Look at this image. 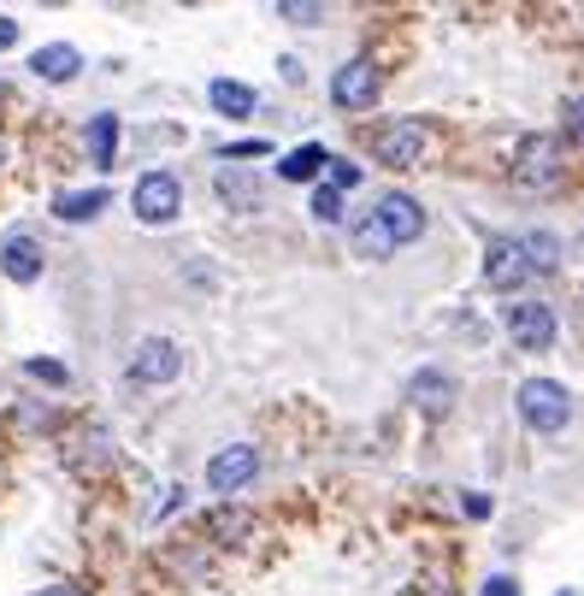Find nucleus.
<instances>
[{
    "mask_svg": "<svg viewBox=\"0 0 584 596\" xmlns=\"http://www.w3.org/2000/svg\"><path fill=\"white\" fill-rule=\"evenodd\" d=\"M425 148H432V125H425V118H396V125H384V130L372 136V160L390 166V172L420 166Z\"/></svg>",
    "mask_w": 584,
    "mask_h": 596,
    "instance_id": "obj_1",
    "label": "nucleus"
},
{
    "mask_svg": "<svg viewBox=\"0 0 584 596\" xmlns=\"http://www.w3.org/2000/svg\"><path fill=\"white\" fill-rule=\"evenodd\" d=\"M520 419L531 425V432H561V425L573 419V396H566V384L525 379L520 384Z\"/></svg>",
    "mask_w": 584,
    "mask_h": 596,
    "instance_id": "obj_2",
    "label": "nucleus"
},
{
    "mask_svg": "<svg viewBox=\"0 0 584 596\" xmlns=\"http://www.w3.org/2000/svg\"><path fill=\"white\" fill-rule=\"evenodd\" d=\"M130 207H136V219H142V225H171V219H178V207H183V183L171 178V172H148L142 183H136Z\"/></svg>",
    "mask_w": 584,
    "mask_h": 596,
    "instance_id": "obj_3",
    "label": "nucleus"
},
{
    "mask_svg": "<svg viewBox=\"0 0 584 596\" xmlns=\"http://www.w3.org/2000/svg\"><path fill=\"white\" fill-rule=\"evenodd\" d=\"M525 278H531L525 236H490V248H485V284L490 289H520Z\"/></svg>",
    "mask_w": 584,
    "mask_h": 596,
    "instance_id": "obj_4",
    "label": "nucleus"
},
{
    "mask_svg": "<svg viewBox=\"0 0 584 596\" xmlns=\"http://www.w3.org/2000/svg\"><path fill=\"white\" fill-rule=\"evenodd\" d=\"M183 372V349L171 343V337H142L130 354V379L136 384H171Z\"/></svg>",
    "mask_w": 584,
    "mask_h": 596,
    "instance_id": "obj_5",
    "label": "nucleus"
},
{
    "mask_svg": "<svg viewBox=\"0 0 584 596\" xmlns=\"http://www.w3.org/2000/svg\"><path fill=\"white\" fill-rule=\"evenodd\" d=\"M372 219H378V231H384L396 248L402 243H420V236H425V207H420L414 195H384L372 207Z\"/></svg>",
    "mask_w": 584,
    "mask_h": 596,
    "instance_id": "obj_6",
    "label": "nucleus"
},
{
    "mask_svg": "<svg viewBox=\"0 0 584 596\" xmlns=\"http://www.w3.org/2000/svg\"><path fill=\"white\" fill-rule=\"evenodd\" d=\"M378 83H384V77H378L372 60H349L331 77V100H337L342 113H360V107H372V100H378Z\"/></svg>",
    "mask_w": 584,
    "mask_h": 596,
    "instance_id": "obj_7",
    "label": "nucleus"
},
{
    "mask_svg": "<svg viewBox=\"0 0 584 596\" xmlns=\"http://www.w3.org/2000/svg\"><path fill=\"white\" fill-rule=\"evenodd\" d=\"M508 337L520 349H549L555 343V313H549L543 301H513L508 308Z\"/></svg>",
    "mask_w": 584,
    "mask_h": 596,
    "instance_id": "obj_8",
    "label": "nucleus"
},
{
    "mask_svg": "<svg viewBox=\"0 0 584 596\" xmlns=\"http://www.w3.org/2000/svg\"><path fill=\"white\" fill-rule=\"evenodd\" d=\"M254 467H261V455H254V443H231V449H219L213 461H208V485L213 490H243L254 479Z\"/></svg>",
    "mask_w": 584,
    "mask_h": 596,
    "instance_id": "obj_9",
    "label": "nucleus"
},
{
    "mask_svg": "<svg viewBox=\"0 0 584 596\" xmlns=\"http://www.w3.org/2000/svg\"><path fill=\"white\" fill-rule=\"evenodd\" d=\"M513 183L520 190H555V142L538 136V142L520 148V160H513Z\"/></svg>",
    "mask_w": 584,
    "mask_h": 596,
    "instance_id": "obj_10",
    "label": "nucleus"
},
{
    "mask_svg": "<svg viewBox=\"0 0 584 596\" xmlns=\"http://www.w3.org/2000/svg\"><path fill=\"white\" fill-rule=\"evenodd\" d=\"M407 396H414L420 414H449V407H455V379H449V372H437V366H425V372H414Z\"/></svg>",
    "mask_w": 584,
    "mask_h": 596,
    "instance_id": "obj_11",
    "label": "nucleus"
},
{
    "mask_svg": "<svg viewBox=\"0 0 584 596\" xmlns=\"http://www.w3.org/2000/svg\"><path fill=\"white\" fill-rule=\"evenodd\" d=\"M0 272H7L12 284H36V278H42V248H36V236H7V243H0Z\"/></svg>",
    "mask_w": 584,
    "mask_h": 596,
    "instance_id": "obj_12",
    "label": "nucleus"
},
{
    "mask_svg": "<svg viewBox=\"0 0 584 596\" xmlns=\"http://www.w3.org/2000/svg\"><path fill=\"white\" fill-rule=\"evenodd\" d=\"M77 47H65V42H47V47H36V60H30V72H36L42 83H72L77 77Z\"/></svg>",
    "mask_w": 584,
    "mask_h": 596,
    "instance_id": "obj_13",
    "label": "nucleus"
},
{
    "mask_svg": "<svg viewBox=\"0 0 584 596\" xmlns=\"http://www.w3.org/2000/svg\"><path fill=\"white\" fill-rule=\"evenodd\" d=\"M208 100H213L225 118H248V113H254V89H248V83H236V77H213Z\"/></svg>",
    "mask_w": 584,
    "mask_h": 596,
    "instance_id": "obj_14",
    "label": "nucleus"
},
{
    "mask_svg": "<svg viewBox=\"0 0 584 596\" xmlns=\"http://www.w3.org/2000/svg\"><path fill=\"white\" fill-rule=\"evenodd\" d=\"M219 201H231L236 213H248V207H261V183L248 172H236V166H225V172H219Z\"/></svg>",
    "mask_w": 584,
    "mask_h": 596,
    "instance_id": "obj_15",
    "label": "nucleus"
},
{
    "mask_svg": "<svg viewBox=\"0 0 584 596\" xmlns=\"http://www.w3.org/2000/svg\"><path fill=\"white\" fill-rule=\"evenodd\" d=\"M113 155H118V118L113 113H95V125H89V160L107 172Z\"/></svg>",
    "mask_w": 584,
    "mask_h": 596,
    "instance_id": "obj_16",
    "label": "nucleus"
},
{
    "mask_svg": "<svg viewBox=\"0 0 584 596\" xmlns=\"http://www.w3.org/2000/svg\"><path fill=\"white\" fill-rule=\"evenodd\" d=\"M325 160H331V155H325L319 142H307V148H296V155H289V160L278 166V178H289V183H307V178H319V172H325Z\"/></svg>",
    "mask_w": 584,
    "mask_h": 596,
    "instance_id": "obj_17",
    "label": "nucleus"
},
{
    "mask_svg": "<svg viewBox=\"0 0 584 596\" xmlns=\"http://www.w3.org/2000/svg\"><path fill=\"white\" fill-rule=\"evenodd\" d=\"M100 207H107V190H77V195H60L54 213L72 219V225H83V219H95Z\"/></svg>",
    "mask_w": 584,
    "mask_h": 596,
    "instance_id": "obj_18",
    "label": "nucleus"
},
{
    "mask_svg": "<svg viewBox=\"0 0 584 596\" xmlns=\"http://www.w3.org/2000/svg\"><path fill=\"white\" fill-rule=\"evenodd\" d=\"M354 248L367 254V260H390V254H396V243H390V236L378 231V219H372V213L354 225Z\"/></svg>",
    "mask_w": 584,
    "mask_h": 596,
    "instance_id": "obj_19",
    "label": "nucleus"
},
{
    "mask_svg": "<svg viewBox=\"0 0 584 596\" xmlns=\"http://www.w3.org/2000/svg\"><path fill=\"white\" fill-rule=\"evenodd\" d=\"M208 532H213V538H225V543H236L243 532H254V520L243 514V508H219V514L208 520Z\"/></svg>",
    "mask_w": 584,
    "mask_h": 596,
    "instance_id": "obj_20",
    "label": "nucleus"
},
{
    "mask_svg": "<svg viewBox=\"0 0 584 596\" xmlns=\"http://www.w3.org/2000/svg\"><path fill=\"white\" fill-rule=\"evenodd\" d=\"M525 260L538 266V272H549V266L561 260V254H555V236H549V231H538V236H525Z\"/></svg>",
    "mask_w": 584,
    "mask_h": 596,
    "instance_id": "obj_21",
    "label": "nucleus"
},
{
    "mask_svg": "<svg viewBox=\"0 0 584 596\" xmlns=\"http://www.w3.org/2000/svg\"><path fill=\"white\" fill-rule=\"evenodd\" d=\"M314 219H319V225H337V219H342V195L331 190V183L314 190Z\"/></svg>",
    "mask_w": 584,
    "mask_h": 596,
    "instance_id": "obj_22",
    "label": "nucleus"
},
{
    "mask_svg": "<svg viewBox=\"0 0 584 596\" xmlns=\"http://www.w3.org/2000/svg\"><path fill=\"white\" fill-rule=\"evenodd\" d=\"M278 19H289V24H319V19H325V7H314V0H284Z\"/></svg>",
    "mask_w": 584,
    "mask_h": 596,
    "instance_id": "obj_23",
    "label": "nucleus"
},
{
    "mask_svg": "<svg viewBox=\"0 0 584 596\" xmlns=\"http://www.w3.org/2000/svg\"><path fill=\"white\" fill-rule=\"evenodd\" d=\"M360 183V166H349V160H331V190L342 195V190H354Z\"/></svg>",
    "mask_w": 584,
    "mask_h": 596,
    "instance_id": "obj_24",
    "label": "nucleus"
},
{
    "mask_svg": "<svg viewBox=\"0 0 584 596\" xmlns=\"http://www.w3.org/2000/svg\"><path fill=\"white\" fill-rule=\"evenodd\" d=\"M566 136H573V142L584 148V95L566 100Z\"/></svg>",
    "mask_w": 584,
    "mask_h": 596,
    "instance_id": "obj_25",
    "label": "nucleus"
},
{
    "mask_svg": "<svg viewBox=\"0 0 584 596\" xmlns=\"http://www.w3.org/2000/svg\"><path fill=\"white\" fill-rule=\"evenodd\" d=\"M30 379H47V384H65V366L60 361H24Z\"/></svg>",
    "mask_w": 584,
    "mask_h": 596,
    "instance_id": "obj_26",
    "label": "nucleus"
},
{
    "mask_svg": "<svg viewBox=\"0 0 584 596\" xmlns=\"http://www.w3.org/2000/svg\"><path fill=\"white\" fill-rule=\"evenodd\" d=\"M254 155H266V142H236V148H225V160H254Z\"/></svg>",
    "mask_w": 584,
    "mask_h": 596,
    "instance_id": "obj_27",
    "label": "nucleus"
},
{
    "mask_svg": "<svg viewBox=\"0 0 584 596\" xmlns=\"http://www.w3.org/2000/svg\"><path fill=\"white\" fill-rule=\"evenodd\" d=\"M478 596H520V585H513V578H490V585L478 590Z\"/></svg>",
    "mask_w": 584,
    "mask_h": 596,
    "instance_id": "obj_28",
    "label": "nucleus"
},
{
    "mask_svg": "<svg viewBox=\"0 0 584 596\" xmlns=\"http://www.w3.org/2000/svg\"><path fill=\"white\" fill-rule=\"evenodd\" d=\"M12 42H19V24H12V19H0V47H12Z\"/></svg>",
    "mask_w": 584,
    "mask_h": 596,
    "instance_id": "obj_29",
    "label": "nucleus"
},
{
    "mask_svg": "<svg viewBox=\"0 0 584 596\" xmlns=\"http://www.w3.org/2000/svg\"><path fill=\"white\" fill-rule=\"evenodd\" d=\"M42 596H83V590H77V585H47Z\"/></svg>",
    "mask_w": 584,
    "mask_h": 596,
    "instance_id": "obj_30",
    "label": "nucleus"
},
{
    "mask_svg": "<svg viewBox=\"0 0 584 596\" xmlns=\"http://www.w3.org/2000/svg\"><path fill=\"white\" fill-rule=\"evenodd\" d=\"M420 596H449V585H420Z\"/></svg>",
    "mask_w": 584,
    "mask_h": 596,
    "instance_id": "obj_31",
    "label": "nucleus"
},
{
    "mask_svg": "<svg viewBox=\"0 0 584 596\" xmlns=\"http://www.w3.org/2000/svg\"><path fill=\"white\" fill-rule=\"evenodd\" d=\"M0 160H7V142H0Z\"/></svg>",
    "mask_w": 584,
    "mask_h": 596,
    "instance_id": "obj_32",
    "label": "nucleus"
}]
</instances>
